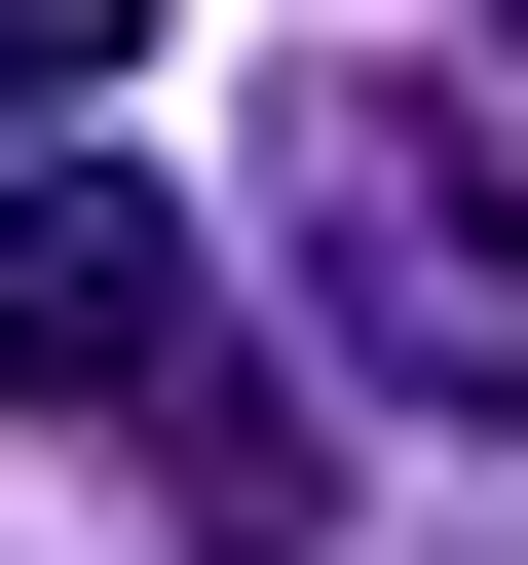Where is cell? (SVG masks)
I'll use <instances>...</instances> for the list:
<instances>
[{"label":"cell","mask_w":528,"mask_h":565,"mask_svg":"<svg viewBox=\"0 0 528 565\" xmlns=\"http://www.w3.org/2000/svg\"><path fill=\"white\" fill-rule=\"evenodd\" d=\"M0 415H114V452H189L226 565H303V415L226 377V264H189L114 151H0Z\"/></svg>","instance_id":"6da1fadb"},{"label":"cell","mask_w":528,"mask_h":565,"mask_svg":"<svg viewBox=\"0 0 528 565\" xmlns=\"http://www.w3.org/2000/svg\"><path fill=\"white\" fill-rule=\"evenodd\" d=\"M264 226H303V302H340V377H378V415L528 452V189H490L415 76H264Z\"/></svg>","instance_id":"7a4b0ae2"},{"label":"cell","mask_w":528,"mask_h":565,"mask_svg":"<svg viewBox=\"0 0 528 565\" xmlns=\"http://www.w3.org/2000/svg\"><path fill=\"white\" fill-rule=\"evenodd\" d=\"M490 39H528V0H490Z\"/></svg>","instance_id":"277c9868"},{"label":"cell","mask_w":528,"mask_h":565,"mask_svg":"<svg viewBox=\"0 0 528 565\" xmlns=\"http://www.w3.org/2000/svg\"><path fill=\"white\" fill-rule=\"evenodd\" d=\"M76 76H151V0H0V114H76Z\"/></svg>","instance_id":"3957f363"}]
</instances>
